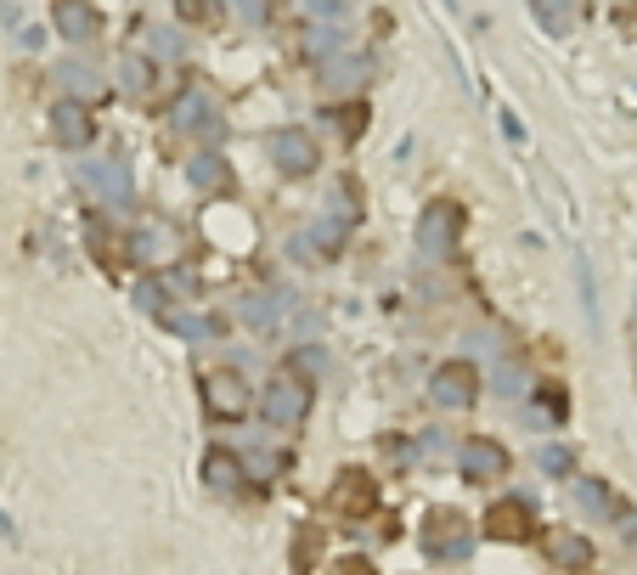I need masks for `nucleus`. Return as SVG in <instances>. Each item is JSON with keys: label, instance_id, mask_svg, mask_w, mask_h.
I'll use <instances>...</instances> for the list:
<instances>
[{"label": "nucleus", "instance_id": "nucleus-7", "mask_svg": "<svg viewBox=\"0 0 637 575\" xmlns=\"http://www.w3.org/2000/svg\"><path fill=\"white\" fill-rule=\"evenodd\" d=\"M327 575H373V564H367L361 553H345V558H333V564H327Z\"/></svg>", "mask_w": 637, "mask_h": 575}, {"label": "nucleus", "instance_id": "nucleus-5", "mask_svg": "<svg viewBox=\"0 0 637 575\" xmlns=\"http://www.w3.org/2000/svg\"><path fill=\"white\" fill-rule=\"evenodd\" d=\"M548 547L559 553V564H564V569H581L586 558H593V547H586L581 536H570V531H553V536H548Z\"/></svg>", "mask_w": 637, "mask_h": 575}, {"label": "nucleus", "instance_id": "nucleus-4", "mask_svg": "<svg viewBox=\"0 0 637 575\" xmlns=\"http://www.w3.org/2000/svg\"><path fill=\"white\" fill-rule=\"evenodd\" d=\"M452 542H468V524H463L452 508H434V519H429V547L446 553Z\"/></svg>", "mask_w": 637, "mask_h": 575}, {"label": "nucleus", "instance_id": "nucleus-9", "mask_svg": "<svg viewBox=\"0 0 637 575\" xmlns=\"http://www.w3.org/2000/svg\"><path fill=\"white\" fill-rule=\"evenodd\" d=\"M57 135H63V141H79V135H85V119H79V113H57Z\"/></svg>", "mask_w": 637, "mask_h": 575}, {"label": "nucleus", "instance_id": "nucleus-2", "mask_svg": "<svg viewBox=\"0 0 637 575\" xmlns=\"http://www.w3.org/2000/svg\"><path fill=\"white\" fill-rule=\"evenodd\" d=\"M485 536H497V542H525L536 536V513L525 502H497L492 513H485Z\"/></svg>", "mask_w": 637, "mask_h": 575}, {"label": "nucleus", "instance_id": "nucleus-10", "mask_svg": "<svg viewBox=\"0 0 637 575\" xmlns=\"http://www.w3.org/2000/svg\"><path fill=\"white\" fill-rule=\"evenodd\" d=\"M181 12H186V18H198V23H209V18H215L209 0H181Z\"/></svg>", "mask_w": 637, "mask_h": 575}, {"label": "nucleus", "instance_id": "nucleus-3", "mask_svg": "<svg viewBox=\"0 0 637 575\" xmlns=\"http://www.w3.org/2000/svg\"><path fill=\"white\" fill-rule=\"evenodd\" d=\"M204 401L215 417H242V406H249V390H242L237 372H209L204 378Z\"/></svg>", "mask_w": 637, "mask_h": 575}, {"label": "nucleus", "instance_id": "nucleus-8", "mask_svg": "<svg viewBox=\"0 0 637 575\" xmlns=\"http://www.w3.org/2000/svg\"><path fill=\"white\" fill-rule=\"evenodd\" d=\"M63 29H68V34H85V29H90V7L68 0V7H63Z\"/></svg>", "mask_w": 637, "mask_h": 575}, {"label": "nucleus", "instance_id": "nucleus-6", "mask_svg": "<svg viewBox=\"0 0 637 575\" xmlns=\"http://www.w3.org/2000/svg\"><path fill=\"white\" fill-rule=\"evenodd\" d=\"M468 457L479 463V468H474L479 479H485V474H497V468H503V452H497V446H485V441H474V446H468Z\"/></svg>", "mask_w": 637, "mask_h": 575}, {"label": "nucleus", "instance_id": "nucleus-1", "mask_svg": "<svg viewBox=\"0 0 637 575\" xmlns=\"http://www.w3.org/2000/svg\"><path fill=\"white\" fill-rule=\"evenodd\" d=\"M327 508L338 519H367L378 508V486H373V474L367 468H345L333 479V491H327Z\"/></svg>", "mask_w": 637, "mask_h": 575}]
</instances>
